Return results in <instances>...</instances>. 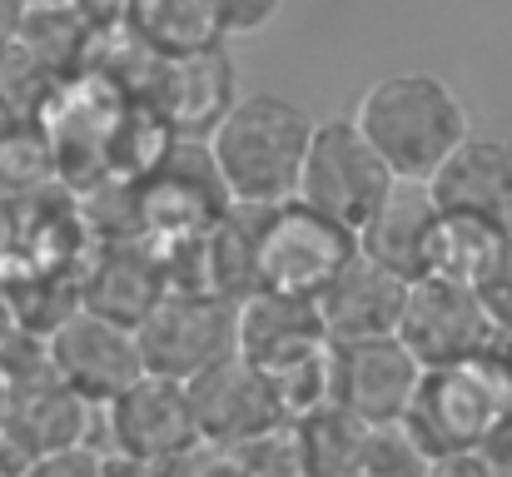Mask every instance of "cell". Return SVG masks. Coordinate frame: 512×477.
Here are the masks:
<instances>
[{"mask_svg": "<svg viewBox=\"0 0 512 477\" xmlns=\"http://www.w3.org/2000/svg\"><path fill=\"white\" fill-rule=\"evenodd\" d=\"M353 120L378 145V155L393 164V174L413 184H428L473 135L463 95L433 70H398L373 80L358 95Z\"/></svg>", "mask_w": 512, "mask_h": 477, "instance_id": "6da1fadb", "label": "cell"}, {"mask_svg": "<svg viewBox=\"0 0 512 477\" xmlns=\"http://www.w3.org/2000/svg\"><path fill=\"white\" fill-rule=\"evenodd\" d=\"M214 10H219L224 35H259L279 20L284 0H214Z\"/></svg>", "mask_w": 512, "mask_h": 477, "instance_id": "d4e9b609", "label": "cell"}, {"mask_svg": "<svg viewBox=\"0 0 512 477\" xmlns=\"http://www.w3.org/2000/svg\"><path fill=\"white\" fill-rule=\"evenodd\" d=\"M50 363H55L60 383H70L95 408H105L135 378L150 373L145 353H140V333L130 323H115V318L90 314V309H75L50 333Z\"/></svg>", "mask_w": 512, "mask_h": 477, "instance_id": "52a82bcc", "label": "cell"}, {"mask_svg": "<svg viewBox=\"0 0 512 477\" xmlns=\"http://www.w3.org/2000/svg\"><path fill=\"white\" fill-rule=\"evenodd\" d=\"M70 5H80L95 25H120L125 10H130V0H70Z\"/></svg>", "mask_w": 512, "mask_h": 477, "instance_id": "f546056e", "label": "cell"}, {"mask_svg": "<svg viewBox=\"0 0 512 477\" xmlns=\"http://www.w3.org/2000/svg\"><path fill=\"white\" fill-rule=\"evenodd\" d=\"M443 209H463L493 229L512 234V140L508 135H468L453 159L428 179Z\"/></svg>", "mask_w": 512, "mask_h": 477, "instance_id": "5bb4252c", "label": "cell"}, {"mask_svg": "<svg viewBox=\"0 0 512 477\" xmlns=\"http://www.w3.org/2000/svg\"><path fill=\"white\" fill-rule=\"evenodd\" d=\"M299 428V443H304V463H309V477H339L353 473L358 458H363V438H368V418H358L348 403L329 398L309 413L294 418Z\"/></svg>", "mask_w": 512, "mask_h": 477, "instance_id": "ffe728a7", "label": "cell"}, {"mask_svg": "<svg viewBox=\"0 0 512 477\" xmlns=\"http://www.w3.org/2000/svg\"><path fill=\"white\" fill-rule=\"evenodd\" d=\"M319 120L284 95H239L209 135L219 179L234 204H279L299 194Z\"/></svg>", "mask_w": 512, "mask_h": 477, "instance_id": "7a4b0ae2", "label": "cell"}, {"mask_svg": "<svg viewBox=\"0 0 512 477\" xmlns=\"http://www.w3.org/2000/svg\"><path fill=\"white\" fill-rule=\"evenodd\" d=\"M30 5H35V0H0V40H5V45L20 40V30H25V20H30Z\"/></svg>", "mask_w": 512, "mask_h": 477, "instance_id": "f1b7e54d", "label": "cell"}, {"mask_svg": "<svg viewBox=\"0 0 512 477\" xmlns=\"http://www.w3.org/2000/svg\"><path fill=\"white\" fill-rule=\"evenodd\" d=\"M503 328L488 318L483 299L473 284L458 279H413L398 338L423 358V368H443V363H463L473 353H483Z\"/></svg>", "mask_w": 512, "mask_h": 477, "instance_id": "ba28073f", "label": "cell"}, {"mask_svg": "<svg viewBox=\"0 0 512 477\" xmlns=\"http://www.w3.org/2000/svg\"><path fill=\"white\" fill-rule=\"evenodd\" d=\"M100 473H105V453H95L90 443L45 453V458H35L25 468V477H100Z\"/></svg>", "mask_w": 512, "mask_h": 477, "instance_id": "484cf974", "label": "cell"}, {"mask_svg": "<svg viewBox=\"0 0 512 477\" xmlns=\"http://www.w3.org/2000/svg\"><path fill=\"white\" fill-rule=\"evenodd\" d=\"M204 477H249V473H244V463H239L234 453H219V458H214V468H209Z\"/></svg>", "mask_w": 512, "mask_h": 477, "instance_id": "1f68e13d", "label": "cell"}, {"mask_svg": "<svg viewBox=\"0 0 512 477\" xmlns=\"http://www.w3.org/2000/svg\"><path fill=\"white\" fill-rule=\"evenodd\" d=\"M433 214H438L433 189L413 184V179H398V189L373 214V224L358 234V244H363V254H373L378 264L398 269L403 279H423V249H428Z\"/></svg>", "mask_w": 512, "mask_h": 477, "instance_id": "2e32d148", "label": "cell"}, {"mask_svg": "<svg viewBox=\"0 0 512 477\" xmlns=\"http://www.w3.org/2000/svg\"><path fill=\"white\" fill-rule=\"evenodd\" d=\"M75 15H85L80 5H70L65 0V10H60V0H35L30 5V25L20 30V40H10V45H20L45 75H65L70 65H90V40H95V20H80V25H70Z\"/></svg>", "mask_w": 512, "mask_h": 477, "instance_id": "44dd1931", "label": "cell"}, {"mask_svg": "<svg viewBox=\"0 0 512 477\" xmlns=\"http://www.w3.org/2000/svg\"><path fill=\"white\" fill-rule=\"evenodd\" d=\"M473 289H478L488 318H493L503 333H512V234H503V244H498L493 259L483 264V274H478Z\"/></svg>", "mask_w": 512, "mask_h": 477, "instance_id": "cb8c5ba5", "label": "cell"}, {"mask_svg": "<svg viewBox=\"0 0 512 477\" xmlns=\"http://www.w3.org/2000/svg\"><path fill=\"white\" fill-rule=\"evenodd\" d=\"M408 289H413V279H403L398 269H388V264H378L373 254L358 249L314 304H319V318H324V333L334 343H353V338L398 333Z\"/></svg>", "mask_w": 512, "mask_h": 477, "instance_id": "7c38bea8", "label": "cell"}, {"mask_svg": "<svg viewBox=\"0 0 512 477\" xmlns=\"http://www.w3.org/2000/svg\"><path fill=\"white\" fill-rule=\"evenodd\" d=\"M0 477H5V473H0Z\"/></svg>", "mask_w": 512, "mask_h": 477, "instance_id": "e575fe53", "label": "cell"}, {"mask_svg": "<svg viewBox=\"0 0 512 477\" xmlns=\"http://www.w3.org/2000/svg\"><path fill=\"white\" fill-rule=\"evenodd\" d=\"M358 249L363 244L348 224H339L324 209H314L299 194L279 199V204H264V219H259V289L319 299Z\"/></svg>", "mask_w": 512, "mask_h": 477, "instance_id": "3957f363", "label": "cell"}, {"mask_svg": "<svg viewBox=\"0 0 512 477\" xmlns=\"http://www.w3.org/2000/svg\"><path fill=\"white\" fill-rule=\"evenodd\" d=\"M393 189H398L393 164L378 155V145L363 135V125L353 115L348 120H319L309 159H304L299 199H309L314 209L334 214L353 234H363L373 224V214L388 204Z\"/></svg>", "mask_w": 512, "mask_h": 477, "instance_id": "277c9868", "label": "cell"}, {"mask_svg": "<svg viewBox=\"0 0 512 477\" xmlns=\"http://www.w3.org/2000/svg\"><path fill=\"white\" fill-rule=\"evenodd\" d=\"M503 244V229L463 214V209H443L433 214L428 229V249H423V279H458V284H478L483 264L493 259V249Z\"/></svg>", "mask_w": 512, "mask_h": 477, "instance_id": "d6986e66", "label": "cell"}, {"mask_svg": "<svg viewBox=\"0 0 512 477\" xmlns=\"http://www.w3.org/2000/svg\"><path fill=\"white\" fill-rule=\"evenodd\" d=\"M100 477H155V468L145 458H130V453H105V473Z\"/></svg>", "mask_w": 512, "mask_h": 477, "instance_id": "4dcf8cb0", "label": "cell"}, {"mask_svg": "<svg viewBox=\"0 0 512 477\" xmlns=\"http://www.w3.org/2000/svg\"><path fill=\"white\" fill-rule=\"evenodd\" d=\"M135 333L150 373L194 383L199 373L239 353V299L204 289H170Z\"/></svg>", "mask_w": 512, "mask_h": 477, "instance_id": "5b68a950", "label": "cell"}, {"mask_svg": "<svg viewBox=\"0 0 512 477\" xmlns=\"http://www.w3.org/2000/svg\"><path fill=\"white\" fill-rule=\"evenodd\" d=\"M95 413H100V408H95L90 398H80L70 383H60V373H50V378H40V383L10 388L5 438L35 463V458H45V453L90 443Z\"/></svg>", "mask_w": 512, "mask_h": 477, "instance_id": "9a60e30c", "label": "cell"}, {"mask_svg": "<svg viewBox=\"0 0 512 477\" xmlns=\"http://www.w3.org/2000/svg\"><path fill=\"white\" fill-rule=\"evenodd\" d=\"M189 398H194V423H199V438L214 448V453H234L244 448L249 438L289 423V408L274 388V378L249 358V353H234L224 363H214L209 373H199L189 383Z\"/></svg>", "mask_w": 512, "mask_h": 477, "instance_id": "8992f818", "label": "cell"}, {"mask_svg": "<svg viewBox=\"0 0 512 477\" xmlns=\"http://www.w3.org/2000/svg\"><path fill=\"white\" fill-rule=\"evenodd\" d=\"M234 458L244 463L249 477H309V463H304V443H299V428L294 418L249 438L244 448H234Z\"/></svg>", "mask_w": 512, "mask_h": 477, "instance_id": "603a6c76", "label": "cell"}, {"mask_svg": "<svg viewBox=\"0 0 512 477\" xmlns=\"http://www.w3.org/2000/svg\"><path fill=\"white\" fill-rule=\"evenodd\" d=\"M418 383H423V358L398 333L339 343L334 398L348 403L358 418H368V423H403Z\"/></svg>", "mask_w": 512, "mask_h": 477, "instance_id": "30bf717a", "label": "cell"}, {"mask_svg": "<svg viewBox=\"0 0 512 477\" xmlns=\"http://www.w3.org/2000/svg\"><path fill=\"white\" fill-rule=\"evenodd\" d=\"M170 264H165V254L150 244V239H110L95 259H90V269H85V279H80V299H85V309L90 314H105L115 318V323H130V328H140L150 309L170 294Z\"/></svg>", "mask_w": 512, "mask_h": 477, "instance_id": "8fae6325", "label": "cell"}, {"mask_svg": "<svg viewBox=\"0 0 512 477\" xmlns=\"http://www.w3.org/2000/svg\"><path fill=\"white\" fill-rule=\"evenodd\" d=\"M339 477H368V473H363V468H353V473H339Z\"/></svg>", "mask_w": 512, "mask_h": 477, "instance_id": "d6a6232c", "label": "cell"}, {"mask_svg": "<svg viewBox=\"0 0 512 477\" xmlns=\"http://www.w3.org/2000/svg\"><path fill=\"white\" fill-rule=\"evenodd\" d=\"M478 453H483V458H488L503 477H512V413L503 418V423H493V428H488V438L478 443Z\"/></svg>", "mask_w": 512, "mask_h": 477, "instance_id": "83f0119b", "label": "cell"}, {"mask_svg": "<svg viewBox=\"0 0 512 477\" xmlns=\"http://www.w3.org/2000/svg\"><path fill=\"white\" fill-rule=\"evenodd\" d=\"M428 477H503L478 448H463V453H443V458H433V468Z\"/></svg>", "mask_w": 512, "mask_h": 477, "instance_id": "4316f807", "label": "cell"}, {"mask_svg": "<svg viewBox=\"0 0 512 477\" xmlns=\"http://www.w3.org/2000/svg\"><path fill=\"white\" fill-rule=\"evenodd\" d=\"M314 338H329L314 299L279 289H254L249 299H239V353H249L254 363H274Z\"/></svg>", "mask_w": 512, "mask_h": 477, "instance_id": "e0dca14e", "label": "cell"}, {"mask_svg": "<svg viewBox=\"0 0 512 477\" xmlns=\"http://www.w3.org/2000/svg\"><path fill=\"white\" fill-rule=\"evenodd\" d=\"M125 25L160 55H194V50H214L224 45V25L214 0H130Z\"/></svg>", "mask_w": 512, "mask_h": 477, "instance_id": "ac0fdd59", "label": "cell"}, {"mask_svg": "<svg viewBox=\"0 0 512 477\" xmlns=\"http://www.w3.org/2000/svg\"><path fill=\"white\" fill-rule=\"evenodd\" d=\"M145 105H155L170 120L179 140H209L219 130V120L239 105L234 65H229L224 45L165 60V75H160V85Z\"/></svg>", "mask_w": 512, "mask_h": 477, "instance_id": "4fadbf2b", "label": "cell"}, {"mask_svg": "<svg viewBox=\"0 0 512 477\" xmlns=\"http://www.w3.org/2000/svg\"><path fill=\"white\" fill-rule=\"evenodd\" d=\"M358 468L368 477H428L433 453L408 433V423H373L363 438Z\"/></svg>", "mask_w": 512, "mask_h": 477, "instance_id": "7402d4cb", "label": "cell"}, {"mask_svg": "<svg viewBox=\"0 0 512 477\" xmlns=\"http://www.w3.org/2000/svg\"><path fill=\"white\" fill-rule=\"evenodd\" d=\"M0 60H5V40H0Z\"/></svg>", "mask_w": 512, "mask_h": 477, "instance_id": "836d02e7", "label": "cell"}, {"mask_svg": "<svg viewBox=\"0 0 512 477\" xmlns=\"http://www.w3.org/2000/svg\"><path fill=\"white\" fill-rule=\"evenodd\" d=\"M100 428L110 438V453H130L145 463L165 458L184 443H199L189 383L165 378V373H145L120 398H110L100 408Z\"/></svg>", "mask_w": 512, "mask_h": 477, "instance_id": "9c48e42d", "label": "cell"}]
</instances>
